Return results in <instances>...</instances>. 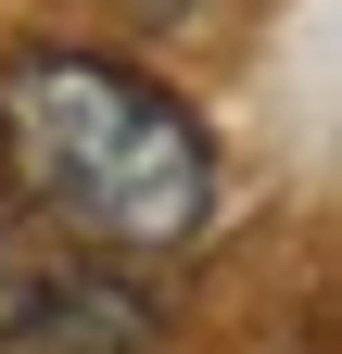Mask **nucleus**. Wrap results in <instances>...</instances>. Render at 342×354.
Instances as JSON below:
<instances>
[{
  "mask_svg": "<svg viewBox=\"0 0 342 354\" xmlns=\"http://www.w3.org/2000/svg\"><path fill=\"white\" fill-rule=\"evenodd\" d=\"M0 177L89 253H178L216 215V140L178 88L114 51H13L0 64Z\"/></svg>",
  "mask_w": 342,
  "mask_h": 354,
  "instance_id": "obj_1",
  "label": "nucleus"
},
{
  "mask_svg": "<svg viewBox=\"0 0 342 354\" xmlns=\"http://www.w3.org/2000/svg\"><path fill=\"white\" fill-rule=\"evenodd\" d=\"M0 342L13 354H140L152 304L114 291L102 266H26V279L0 291Z\"/></svg>",
  "mask_w": 342,
  "mask_h": 354,
  "instance_id": "obj_2",
  "label": "nucleus"
}]
</instances>
